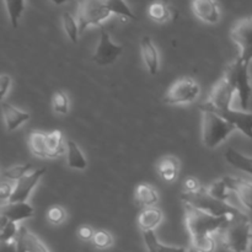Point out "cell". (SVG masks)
<instances>
[{
	"label": "cell",
	"mask_w": 252,
	"mask_h": 252,
	"mask_svg": "<svg viewBox=\"0 0 252 252\" xmlns=\"http://www.w3.org/2000/svg\"><path fill=\"white\" fill-rule=\"evenodd\" d=\"M140 47H142L143 61H144L148 71L152 75H157L158 71H159V53H158L157 47L153 43L149 36L143 37Z\"/></svg>",
	"instance_id": "ac0fdd59"
},
{
	"label": "cell",
	"mask_w": 252,
	"mask_h": 252,
	"mask_svg": "<svg viewBox=\"0 0 252 252\" xmlns=\"http://www.w3.org/2000/svg\"><path fill=\"white\" fill-rule=\"evenodd\" d=\"M191 252H197V251H194V250H193V251H191Z\"/></svg>",
	"instance_id": "ee69618b"
},
{
	"label": "cell",
	"mask_w": 252,
	"mask_h": 252,
	"mask_svg": "<svg viewBox=\"0 0 252 252\" xmlns=\"http://www.w3.org/2000/svg\"><path fill=\"white\" fill-rule=\"evenodd\" d=\"M192 11L198 19L208 24L219 21V9L216 0H192Z\"/></svg>",
	"instance_id": "9a60e30c"
},
{
	"label": "cell",
	"mask_w": 252,
	"mask_h": 252,
	"mask_svg": "<svg viewBox=\"0 0 252 252\" xmlns=\"http://www.w3.org/2000/svg\"><path fill=\"white\" fill-rule=\"evenodd\" d=\"M224 78L231 84L235 90L236 96L239 98V106L243 111H246L250 102L252 88L250 84V75H249V65L241 63L235 59L231 64H229L224 73Z\"/></svg>",
	"instance_id": "5b68a950"
},
{
	"label": "cell",
	"mask_w": 252,
	"mask_h": 252,
	"mask_svg": "<svg viewBox=\"0 0 252 252\" xmlns=\"http://www.w3.org/2000/svg\"><path fill=\"white\" fill-rule=\"evenodd\" d=\"M63 27L66 36L69 37V39H70L73 43H76V42H78L79 34H80L79 25L78 22L75 21V19L66 11L63 14Z\"/></svg>",
	"instance_id": "f546056e"
},
{
	"label": "cell",
	"mask_w": 252,
	"mask_h": 252,
	"mask_svg": "<svg viewBox=\"0 0 252 252\" xmlns=\"http://www.w3.org/2000/svg\"><path fill=\"white\" fill-rule=\"evenodd\" d=\"M1 112L2 116H4L5 123H6L7 132H14L20 126L30 121V117H31L30 113L24 112V111L14 107V106L5 102V101L1 102Z\"/></svg>",
	"instance_id": "e0dca14e"
},
{
	"label": "cell",
	"mask_w": 252,
	"mask_h": 252,
	"mask_svg": "<svg viewBox=\"0 0 252 252\" xmlns=\"http://www.w3.org/2000/svg\"><path fill=\"white\" fill-rule=\"evenodd\" d=\"M17 223L7 220L6 218L1 217V223H0V240L2 241H11L15 240L19 234V229L16 225Z\"/></svg>",
	"instance_id": "4dcf8cb0"
},
{
	"label": "cell",
	"mask_w": 252,
	"mask_h": 252,
	"mask_svg": "<svg viewBox=\"0 0 252 252\" xmlns=\"http://www.w3.org/2000/svg\"><path fill=\"white\" fill-rule=\"evenodd\" d=\"M135 203L139 207H154L155 204L159 201V197H158V192L155 191V189L150 185L142 184L138 185V187L135 189Z\"/></svg>",
	"instance_id": "ffe728a7"
},
{
	"label": "cell",
	"mask_w": 252,
	"mask_h": 252,
	"mask_svg": "<svg viewBox=\"0 0 252 252\" xmlns=\"http://www.w3.org/2000/svg\"><path fill=\"white\" fill-rule=\"evenodd\" d=\"M102 1H105V0H102Z\"/></svg>",
	"instance_id": "f6af8a7d"
},
{
	"label": "cell",
	"mask_w": 252,
	"mask_h": 252,
	"mask_svg": "<svg viewBox=\"0 0 252 252\" xmlns=\"http://www.w3.org/2000/svg\"><path fill=\"white\" fill-rule=\"evenodd\" d=\"M122 52L123 47L113 43L110 33L106 31L105 27L100 26V41L93 54V61L100 66L111 65L117 61Z\"/></svg>",
	"instance_id": "30bf717a"
},
{
	"label": "cell",
	"mask_w": 252,
	"mask_h": 252,
	"mask_svg": "<svg viewBox=\"0 0 252 252\" xmlns=\"http://www.w3.org/2000/svg\"><path fill=\"white\" fill-rule=\"evenodd\" d=\"M31 167H32L31 164L15 165V166L9 167V169L2 171V180H6V181H11V182L19 181L20 179H22V177L26 176V175L29 174Z\"/></svg>",
	"instance_id": "f1b7e54d"
},
{
	"label": "cell",
	"mask_w": 252,
	"mask_h": 252,
	"mask_svg": "<svg viewBox=\"0 0 252 252\" xmlns=\"http://www.w3.org/2000/svg\"><path fill=\"white\" fill-rule=\"evenodd\" d=\"M10 86H11V78L6 74L1 75V78H0V96L1 97L6 95L7 91L10 90Z\"/></svg>",
	"instance_id": "74e56055"
},
{
	"label": "cell",
	"mask_w": 252,
	"mask_h": 252,
	"mask_svg": "<svg viewBox=\"0 0 252 252\" xmlns=\"http://www.w3.org/2000/svg\"><path fill=\"white\" fill-rule=\"evenodd\" d=\"M224 248L231 252H248L252 245V226L246 214L235 217L221 229Z\"/></svg>",
	"instance_id": "7a4b0ae2"
},
{
	"label": "cell",
	"mask_w": 252,
	"mask_h": 252,
	"mask_svg": "<svg viewBox=\"0 0 252 252\" xmlns=\"http://www.w3.org/2000/svg\"><path fill=\"white\" fill-rule=\"evenodd\" d=\"M66 148H68V166L74 170H85L88 167V161L79 145L74 140H68Z\"/></svg>",
	"instance_id": "cb8c5ba5"
},
{
	"label": "cell",
	"mask_w": 252,
	"mask_h": 252,
	"mask_svg": "<svg viewBox=\"0 0 252 252\" xmlns=\"http://www.w3.org/2000/svg\"><path fill=\"white\" fill-rule=\"evenodd\" d=\"M223 179L228 189L235 192L240 199L241 204L246 209L252 212V182L243 179H234L230 176L223 177Z\"/></svg>",
	"instance_id": "4fadbf2b"
},
{
	"label": "cell",
	"mask_w": 252,
	"mask_h": 252,
	"mask_svg": "<svg viewBox=\"0 0 252 252\" xmlns=\"http://www.w3.org/2000/svg\"><path fill=\"white\" fill-rule=\"evenodd\" d=\"M78 235L79 238L83 239V240H93L94 235H95V231H94L90 226L83 225L79 228Z\"/></svg>",
	"instance_id": "f35d334b"
},
{
	"label": "cell",
	"mask_w": 252,
	"mask_h": 252,
	"mask_svg": "<svg viewBox=\"0 0 252 252\" xmlns=\"http://www.w3.org/2000/svg\"><path fill=\"white\" fill-rule=\"evenodd\" d=\"M162 221V212L158 207H148L138 217V224L142 231L154 230Z\"/></svg>",
	"instance_id": "d6986e66"
},
{
	"label": "cell",
	"mask_w": 252,
	"mask_h": 252,
	"mask_svg": "<svg viewBox=\"0 0 252 252\" xmlns=\"http://www.w3.org/2000/svg\"><path fill=\"white\" fill-rule=\"evenodd\" d=\"M52 105L54 111L59 115H66L69 112V100L68 96L63 91H57L52 98Z\"/></svg>",
	"instance_id": "1f68e13d"
},
{
	"label": "cell",
	"mask_w": 252,
	"mask_h": 252,
	"mask_svg": "<svg viewBox=\"0 0 252 252\" xmlns=\"http://www.w3.org/2000/svg\"><path fill=\"white\" fill-rule=\"evenodd\" d=\"M65 211L61 206H53L52 208H49L48 213H47V218L54 225H59V224L63 223L65 220Z\"/></svg>",
	"instance_id": "d590c367"
},
{
	"label": "cell",
	"mask_w": 252,
	"mask_h": 252,
	"mask_svg": "<svg viewBox=\"0 0 252 252\" xmlns=\"http://www.w3.org/2000/svg\"><path fill=\"white\" fill-rule=\"evenodd\" d=\"M207 191H208V193L211 194V196H213L214 198L220 199V201H224V202H226V199H228L229 197L228 187H226V184L225 181H224V179L212 184L211 186L207 189Z\"/></svg>",
	"instance_id": "d6a6232c"
},
{
	"label": "cell",
	"mask_w": 252,
	"mask_h": 252,
	"mask_svg": "<svg viewBox=\"0 0 252 252\" xmlns=\"http://www.w3.org/2000/svg\"><path fill=\"white\" fill-rule=\"evenodd\" d=\"M19 252H49L43 243L29 230L26 226H20L16 236Z\"/></svg>",
	"instance_id": "5bb4252c"
},
{
	"label": "cell",
	"mask_w": 252,
	"mask_h": 252,
	"mask_svg": "<svg viewBox=\"0 0 252 252\" xmlns=\"http://www.w3.org/2000/svg\"><path fill=\"white\" fill-rule=\"evenodd\" d=\"M236 96L235 90L225 78H221L212 89L209 100L199 106V110L208 111H225L230 110L231 102Z\"/></svg>",
	"instance_id": "9c48e42d"
},
{
	"label": "cell",
	"mask_w": 252,
	"mask_h": 252,
	"mask_svg": "<svg viewBox=\"0 0 252 252\" xmlns=\"http://www.w3.org/2000/svg\"><path fill=\"white\" fill-rule=\"evenodd\" d=\"M93 243L94 245H95V248L103 250V249H107L110 248V246H112L113 238L108 231L98 230L95 231V235H94L93 238Z\"/></svg>",
	"instance_id": "836d02e7"
},
{
	"label": "cell",
	"mask_w": 252,
	"mask_h": 252,
	"mask_svg": "<svg viewBox=\"0 0 252 252\" xmlns=\"http://www.w3.org/2000/svg\"><path fill=\"white\" fill-rule=\"evenodd\" d=\"M228 121L249 139L252 140V112L243 110H225V111H212Z\"/></svg>",
	"instance_id": "7c38bea8"
},
{
	"label": "cell",
	"mask_w": 252,
	"mask_h": 252,
	"mask_svg": "<svg viewBox=\"0 0 252 252\" xmlns=\"http://www.w3.org/2000/svg\"><path fill=\"white\" fill-rule=\"evenodd\" d=\"M202 111V140L209 149H214L228 139L236 128L217 113L208 110Z\"/></svg>",
	"instance_id": "277c9868"
},
{
	"label": "cell",
	"mask_w": 252,
	"mask_h": 252,
	"mask_svg": "<svg viewBox=\"0 0 252 252\" xmlns=\"http://www.w3.org/2000/svg\"><path fill=\"white\" fill-rule=\"evenodd\" d=\"M33 213V207L30 206L27 202H21V203H9L7 202V204H5L1 209V217L12 223H19L25 219L32 218Z\"/></svg>",
	"instance_id": "2e32d148"
},
{
	"label": "cell",
	"mask_w": 252,
	"mask_h": 252,
	"mask_svg": "<svg viewBox=\"0 0 252 252\" xmlns=\"http://www.w3.org/2000/svg\"><path fill=\"white\" fill-rule=\"evenodd\" d=\"M112 12L102 0H79V31L83 33L89 26H102L101 22Z\"/></svg>",
	"instance_id": "8992f818"
},
{
	"label": "cell",
	"mask_w": 252,
	"mask_h": 252,
	"mask_svg": "<svg viewBox=\"0 0 252 252\" xmlns=\"http://www.w3.org/2000/svg\"><path fill=\"white\" fill-rule=\"evenodd\" d=\"M231 219V217L212 216L189 204H185V220L192 241L211 236L213 233L223 229Z\"/></svg>",
	"instance_id": "6da1fadb"
},
{
	"label": "cell",
	"mask_w": 252,
	"mask_h": 252,
	"mask_svg": "<svg viewBox=\"0 0 252 252\" xmlns=\"http://www.w3.org/2000/svg\"><path fill=\"white\" fill-rule=\"evenodd\" d=\"M159 174L165 181L171 182L176 179L177 172H179V160L174 157H165L159 162Z\"/></svg>",
	"instance_id": "d4e9b609"
},
{
	"label": "cell",
	"mask_w": 252,
	"mask_h": 252,
	"mask_svg": "<svg viewBox=\"0 0 252 252\" xmlns=\"http://www.w3.org/2000/svg\"><path fill=\"white\" fill-rule=\"evenodd\" d=\"M15 184L11 181H6V180H2L1 186H0V194H1V201H9V198L11 197L12 192H14Z\"/></svg>",
	"instance_id": "8d00e7d4"
},
{
	"label": "cell",
	"mask_w": 252,
	"mask_h": 252,
	"mask_svg": "<svg viewBox=\"0 0 252 252\" xmlns=\"http://www.w3.org/2000/svg\"><path fill=\"white\" fill-rule=\"evenodd\" d=\"M4 1L7 15H9L10 24L14 29H16L25 10V0H4Z\"/></svg>",
	"instance_id": "83f0119b"
},
{
	"label": "cell",
	"mask_w": 252,
	"mask_h": 252,
	"mask_svg": "<svg viewBox=\"0 0 252 252\" xmlns=\"http://www.w3.org/2000/svg\"><path fill=\"white\" fill-rule=\"evenodd\" d=\"M47 148H48L49 158H57L64 153L63 133L61 130H52L47 134Z\"/></svg>",
	"instance_id": "484cf974"
},
{
	"label": "cell",
	"mask_w": 252,
	"mask_h": 252,
	"mask_svg": "<svg viewBox=\"0 0 252 252\" xmlns=\"http://www.w3.org/2000/svg\"><path fill=\"white\" fill-rule=\"evenodd\" d=\"M225 159L234 167L252 176V158L246 157L234 148H229L225 152Z\"/></svg>",
	"instance_id": "7402d4cb"
},
{
	"label": "cell",
	"mask_w": 252,
	"mask_h": 252,
	"mask_svg": "<svg viewBox=\"0 0 252 252\" xmlns=\"http://www.w3.org/2000/svg\"><path fill=\"white\" fill-rule=\"evenodd\" d=\"M29 147L34 157L46 159L49 158L48 148H47V133L33 130L29 134Z\"/></svg>",
	"instance_id": "44dd1931"
},
{
	"label": "cell",
	"mask_w": 252,
	"mask_h": 252,
	"mask_svg": "<svg viewBox=\"0 0 252 252\" xmlns=\"http://www.w3.org/2000/svg\"><path fill=\"white\" fill-rule=\"evenodd\" d=\"M143 239H144L145 246L149 252H191L184 248H175V246H167L160 243L155 235L154 230L143 231Z\"/></svg>",
	"instance_id": "603a6c76"
},
{
	"label": "cell",
	"mask_w": 252,
	"mask_h": 252,
	"mask_svg": "<svg viewBox=\"0 0 252 252\" xmlns=\"http://www.w3.org/2000/svg\"><path fill=\"white\" fill-rule=\"evenodd\" d=\"M250 252H252V245H251V248H250Z\"/></svg>",
	"instance_id": "7bdbcfd3"
},
{
	"label": "cell",
	"mask_w": 252,
	"mask_h": 252,
	"mask_svg": "<svg viewBox=\"0 0 252 252\" xmlns=\"http://www.w3.org/2000/svg\"><path fill=\"white\" fill-rule=\"evenodd\" d=\"M46 169H36L34 171L30 172L26 176L20 179L19 181L15 182L14 192H12L11 197L9 198V203H21V202H26L29 199L30 194L33 191L36 185L43 176Z\"/></svg>",
	"instance_id": "8fae6325"
},
{
	"label": "cell",
	"mask_w": 252,
	"mask_h": 252,
	"mask_svg": "<svg viewBox=\"0 0 252 252\" xmlns=\"http://www.w3.org/2000/svg\"><path fill=\"white\" fill-rule=\"evenodd\" d=\"M148 14H149L150 19L153 21L162 24V22H166L170 20V17H171V9L165 2L154 1L148 7Z\"/></svg>",
	"instance_id": "4316f807"
},
{
	"label": "cell",
	"mask_w": 252,
	"mask_h": 252,
	"mask_svg": "<svg viewBox=\"0 0 252 252\" xmlns=\"http://www.w3.org/2000/svg\"><path fill=\"white\" fill-rule=\"evenodd\" d=\"M230 37L239 47L236 59L250 65L252 62V17H245L236 22L230 31Z\"/></svg>",
	"instance_id": "52a82bcc"
},
{
	"label": "cell",
	"mask_w": 252,
	"mask_h": 252,
	"mask_svg": "<svg viewBox=\"0 0 252 252\" xmlns=\"http://www.w3.org/2000/svg\"><path fill=\"white\" fill-rule=\"evenodd\" d=\"M181 199L185 202V204L194 207L197 209L206 212V213L212 214L216 217H235L243 216V212L238 209L236 207L226 203V202L220 201V199L214 198L213 196L208 193L207 189H199L198 191L194 192H182Z\"/></svg>",
	"instance_id": "3957f363"
},
{
	"label": "cell",
	"mask_w": 252,
	"mask_h": 252,
	"mask_svg": "<svg viewBox=\"0 0 252 252\" xmlns=\"http://www.w3.org/2000/svg\"><path fill=\"white\" fill-rule=\"evenodd\" d=\"M201 89L199 85L191 78L179 79L170 86L169 91L165 95V103L167 105H185L191 103L198 97Z\"/></svg>",
	"instance_id": "ba28073f"
},
{
	"label": "cell",
	"mask_w": 252,
	"mask_h": 252,
	"mask_svg": "<svg viewBox=\"0 0 252 252\" xmlns=\"http://www.w3.org/2000/svg\"><path fill=\"white\" fill-rule=\"evenodd\" d=\"M185 187H186V192H194V191H198L201 187H199L198 181L193 177H189L185 181Z\"/></svg>",
	"instance_id": "60d3db41"
},
{
	"label": "cell",
	"mask_w": 252,
	"mask_h": 252,
	"mask_svg": "<svg viewBox=\"0 0 252 252\" xmlns=\"http://www.w3.org/2000/svg\"><path fill=\"white\" fill-rule=\"evenodd\" d=\"M49 1H52L53 4H56V5H63V4H65V2L71 1V0H49Z\"/></svg>",
	"instance_id": "b9f144b4"
},
{
	"label": "cell",
	"mask_w": 252,
	"mask_h": 252,
	"mask_svg": "<svg viewBox=\"0 0 252 252\" xmlns=\"http://www.w3.org/2000/svg\"><path fill=\"white\" fill-rule=\"evenodd\" d=\"M0 252H19L16 240L2 241L1 246H0Z\"/></svg>",
	"instance_id": "ab89813d"
},
{
	"label": "cell",
	"mask_w": 252,
	"mask_h": 252,
	"mask_svg": "<svg viewBox=\"0 0 252 252\" xmlns=\"http://www.w3.org/2000/svg\"><path fill=\"white\" fill-rule=\"evenodd\" d=\"M192 246H193L194 251L197 252H214L216 251L217 244L213 236H207L204 239H199V240L192 241Z\"/></svg>",
	"instance_id": "e575fe53"
}]
</instances>
